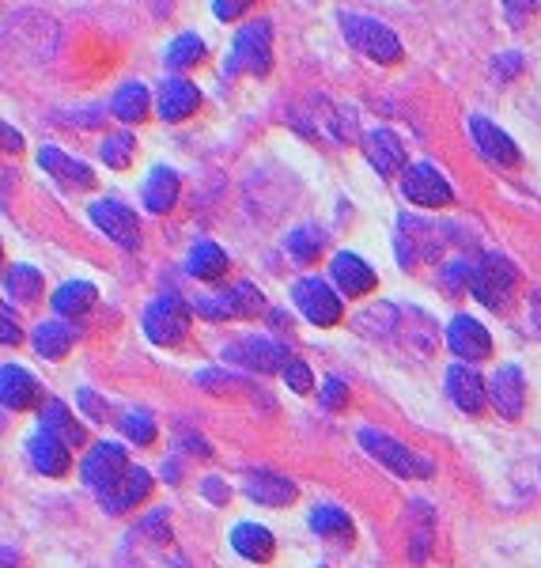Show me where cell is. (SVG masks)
Wrapping results in <instances>:
<instances>
[{
  "mask_svg": "<svg viewBox=\"0 0 541 568\" xmlns=\"http://www.w3.org/2000/svg\"><path fill=\"white\" fill-rule=\"evenodd\" d=\"M273 65V31L269 20H251L246 27H238L235 45L224 61L227 77H238V72H251V77H265Z\"/></svg>",
  "mask_w": 541,
  "mask_h": 568,
  "instance_id": "6da1fadb",
  "label": "cell"
},
{
  "mask_svg": "<svg viewBox=\"0 0 541 568\" xmlns=\"http://www.w3.org/2000/svg\"><path fill=\"white\" fill-rule=\"evenodd\" d=\"M341 31L353 50L368 53L371 61H382V65H394L401 61V42L398 34L390 31L387 23L371 20V16H356V12H341Z\"/></svg>",
  "mask_w": 541,
  "mask_h": 568,
  "instance_id": "7a4b0ae2",
  "label": "cell"
},
{
  "mask_svg": "<svg viewBox=\"0 0 541 568\" xmlns=\"http://www.w3.org/2000/svg\"><path fill=\"white\" fill-rule=\"evenodd\" d=\"M516 284H519V270L511 258H503V254H484L481 262H477V273H473V300H481L484 307L500 311L508 307V300L516 296Z\"/></svg>",
  "mask_w": 541,
  "mask_h": 568,
  "instance_id": "3957f363",
  "label": "cell"
},
{
  "mask_svg": "<svg viewBox=\"0 0 541 568\" xmlns=\"http://www.w3.org/2000/svg\"><path fill=\"white\" fill-rule=\"evenodd\" d=\"M190 318H194V304L171 292L144 307V334L152 345H178L190 334Z\"/></svg>",
  "mask_w": 541,
  "mask_h": 568,
  "instance_id": "277c9868",
  "label": "cell"
},
{
  "mask_svg": "<svg viewBox=\"0 0 541 568\" xmlns=\"http://www.w3.org/2000/svg\"><path fill=\"white\" fill-rule=\"evenodd\" d=\"M265 307L262 288H254L251 281H238L227 292L216 296H197L194 300V315L208 318V323H227V318H254Z\"/></svg>",
  "mask_w": 541,
  "mask_h": 568,
  "instance_id": "5b68a950",
  "label": "cell"
},
{
  "mask_svg": "<svg viewBox=\"0 0 541 568\" xmlns=\"http://www.w3.org/2000/svg\"><path fill=\"white\" fill-rule=\"evenodd\" d=\"M360 444H364V452H368L371 459L390 466V470L401 474V478H432V463H428L425 455L409 452L406 444H398V439L379 433V428H364Z\"/></svg>",
  "mask_w": 541,
  "mask_h": 568,
  "instance_id": "8992f818",
  "label": "cell"
},
{
  "mask_svg": "<svg viewBox=\"0 0 541 568\" xmlns=\"http://www.w3.org/2000/svg\"><path fill=\"white\" fill-rule=\"evenodd\" d=\"M130 455H125V447L118 444H99L95 452L88 455L84 466H80V474H84L88 489H95L99 497H106V493H114L118 485L130 478Z\"/></svg>",
  "mask_w": 541,
  "mask_h": 568,
  "instance_id": "52a82bcc",
  "label": "cell"
},
{
  "mask_svg": "<svg viewBox=\"0 0 541 568\" xmlns=\"http://www.w3.org/2000/svg\"><path fill=\"white\" fill-rule=\"evenodd\" d=\"M292 300H296V307L304 311L307 323H315V326H337L345 318V304L337 300V292L329 288L323 277L296 281V288H292Z\"/></svg>",
  "mask_w": 541,
  "mask_h": 568,
  "instance_id": "ba28073f",
  "label": "cell"
},
{
  "mask_svg": "<svg viewBox=\"0 0 541 568\" xmlns=\"http://www.w3.org/2000/svg\"><path fill=\"white\" fill-rule=\"evenodd\" d=\"M443 251V232L439 224H428L420 216H401L398 220V258L401 265H417V262H436Z\"/></svg>",
  "mask_w": 541,
  "mask_h": 568,
  "instance_id": "9c48e42d",
  "label": "cell"
},
{
  "mask_svg": "<svg viewBox=\"0 0 541 568\" xmlns=\"http://www.w3.org/2000/svg\"><path fill=\"white\" fill-rule=\"evenodd\" d=\"M401 190H406V197L420 209H443L455 201L443 171L432 168V163H412V168H406V175H401Z\"/></svg>",
  "mask_w": 541,
  "mask_h": 568,
  "instance_id": "30bf717a",
  "label": "cell"
},
{
  "mask_svg": "<svg viewBox=\"0 0 541 568\" xmlns=\"http://www.w3.org/2000/svg\"><path fill=\"white\" fill-rule=\"evenodd\" d=\"M224 361L243 364V368L262 372V375H273V372L284 375V368L292 364V356L284 345L269 342V337H243V342L232 345V349H224Z\"/></svg>",
  "mask_w": 541,
  "mask_h": 568,
  "instance_id": "8fae6325",
  "label": "cell"
},
{
  "mask_svg": "<svg viewBox=\"0 0 541 568\" xmlns=\"http://www.w3.org/2000/svg\"><path fill=\"white\" fill-rule=\"evenodd\" d=\"M91 220H95L99 232H106V240H114L122 251H136L141 246V224H136V213L125 209L122 201H95L91 205Z\"/></svg>",
  "mask_w": 541,
  "mask_h": 568,
  "instance_id": "7c38bea8",
  "label": "cell"
},
{
  "mask_svg": "<svg viewBox=\"0 0 541 568\" xmlns=\"http://www.w3.org/2000/svg\"><path fill=\"white\" fill-rule=\"evenodd\" d=\"M470 136H473L477 152H481L492 168H519L522 152L516 149V141H511L497 122H489L484 114H473L470 118Z\"/></svg>",
  "mask_w": 541,
  "mask_h": 568,
  "instance_id": "4fadbf2b",
  "label": "cell"
},
{
  "mask_svg": "<svg viewBox=\"0 0 541 568\" xmlns=\"http://www.w3.org/2000/svg\"><path fill=\"white\" fill-rule=\"evenodd\" d=\"M447 345H451V353L455 356H462V361H489L492 356V337H489V329H484L477 318L470 315H458L451 318V326H447Z\"/></svg>",
  "mask_w": 541,
  "mask_h": 568,
  "instance_id": "5bb4252c",
  "label": "cell"
},
{
  "mask_svg": "<svg viewBox=\"0 0 541 568\" xmlns=\"http://www.w3.org/2000/svg\"><path fill=\"white\" fill-rule=\"evenodd\" d=\"M489 398L503 420L522 417V406H527V379H522V372L516 364L497 368V375H492V383H489Z\"/></svg>",
  "mask_w": 541,
  "mask_h": 568,
  "instance_id": "9a60e30c",
  "label": "cell"
},
{
  "mask_svg": "<svg viewBox=\"0 0 541 568\" xmlns=\"http://www.w3.org/2000/svg\"><path fill=\"white\" fill-rule=\"evenodd\" d=\"M27 459H31L34 470L45 474V478H65L72 470V447L39 428V433L27 439Z\"/></svg>",
  "mask_w": 541,
  "mask_h": 568,
  "instance_id": "2e32d148",
  "label": "cell"
},
{
  "mask_svg": "<svg viewBox=\"0 0 541 568\" xmlns=\"http://www.w3.org/2000/svg\"><path fill=\"white\" fill-rule=\"evenodd\" d=\"M329 277H334V284L345 292V296H371L375 284H379V273L353 251L337 254L334 265H329Z\"/></svg>",
  "mask_w": 541,
  "mask_h": 568,
  "instance_id": "e0dca14e",
  "label": "cell"
},
{
  "mask_svg": "<svg viewBox=\"0 0 541 568\" xmlns=\"http://www.w3.org/2000/svg\"><path fill=\"white\" fill-rule=\"evenodd\" d=\"M364 155L379 175H406V144L394 130H371L364 136Z\"/></svg>",
  "mask_w": 541,
  "mask_h": 568,
  "instance_id": "ac0fdd59",
  "label": "cell"
},
{
  "mask_svg": "<svg viewBox=\"0 0 541 568\" xmlns=\"http://www.w3.org/2000/svg\"><path fill=\"white\" fill-rule=\"evenodd\" d=\"M0 398H4V409L23 414V409L39 406L42 387L31 372L20 368V364H4V368H0Z\"/></svg>",
  "mask_w": 541,
  "mask_h": 568,
  "instance_id": "d6986e66",
  "label": "cell"
},
{
  "mask_svg": "<svg viewBox=\"0 0 541 568\" xmlns=\"http://www.w3.org/2000/svg\"><path fill=\"white\" fill-rule=\"evenodd\" d=\"M447 394H451V402L462 409V414H481L484 398H489L484 379L470 368V364H451V368H447Z\"/></svg>",
  "mask_w": 541,
  "mask_h": 568,
  "instance_id": "ffe728a7",
  "label": "cell"
},
{
  "mask_svg": "<svg viewBox=\"0 0 541 568\" xmlns=\"http://www.w3.org/2000/svg\"><path fill=\"white\" fill-rule=\"evenodd\" d=\"M197 106H201V91H197V84H190V80L174 77L160 88V118L163 122H171V125L186 122Z\"/></svg>",
  "mask_w": 541,
  "mask_h": 568,
  "instance_id": "44dd1931",
  "label": "cell"
},
{
  "mask_svg": "<svg viewBox=\"0 0 541 568\" xmlns=\"http://www.w3.org/2000/svg\"><path fill=\"white\" fill-rule=\"evenodd\" d=\"M243 489L251 500L269 504V508H284V504L296 500V481H288L284 474H273V470H251Z\"/></svg>",
  "mask_w": 541,
  "mask_h": 568,
  "instance_id": "7402d4cb",
  "label": "cell"
},
{
  "mask_svg": "<svg viewBox=\"0 0 541 568\" xmlns=\"http://www.w3.org/2000/svg\"><path fill=\"white\" fill-rule=\"evenodd\" d=\"M39 168H42V171H50L53 179H61L65 186L88 190L91 182H95V171H91L88 163L72 160V155H65L61 149H53V144H42V149H39Z\"/></svg>",
  "mask_w": 541,
  "mask_h": 568,
  "instance_id": "603a6c76",
  "label": "cell"
},
{
  "mask_svg": "<svg viewBox=\"0 0 541 568\" xmlns=\"http://www.w3.org/2000/svg\"><path fill=\"white\" fill-rule=\"evenodd\" d=\"M39 420H42V433L58 436L61 444H69V447H80V444H84V428L76 425V417H72V409L65 406V402H58V398L42 402Z\"/></svg>",
  "mask_w": 541,
  "mask_h": 568,
  "instance_id": "cb8c5ba5",
  "label": "cell"
},
{
  "mask_svg": "<svg viewBox=\"0 0 541 568\" xmlns=\"http://www.w3.org/2000/svg\"><path fill=\"white\" fill-rule=\"evenodd\" d=\"M232 549L238 557H246V561H258L265 565L273 557V549H277V542H273V530L262 527V524H238L232 530Z\"/></svg>",
  "mask_w": 541,
  "mask_h": 568,
  "instance_id": "d4e9b609",
  "label": "cell"
},
{
  "mask_svg": "<svg viewBox=\"0 0 541 568\" xmlns=\"http://www.w3.org/2000/svg\"><path fill=\"white\" fill-rule=\"evenodd\" d=\"M72 345H76V326L72 323L50 318V323L34 326V353L45 356V361H61V356H69Z\"/></svg>",
  "mask_w": 541,
  "mask_h": 568,
  "instance_id": "484cf974",
  "label": "cell"
},
{
  "mask_svg": "<svg viewBox=\"0 0 541 568\" xmlns=\"http://www.w3.org/2000/svg\"><path fill=\"white\" fill-rule=\"evenodd\" d=\"M152 493V474L149 470H130V478H125L122 485H118L114 493H106V497H99L103 500V508L110 511V516H122V511H130V508H136L144 497Z\"/></svg>",
  "mask_w": 541,
  "mask_h": 568,
  "instance_id": "4316f807",
  "label": "cell"
},
{
  "mask_svg": "<svg viewBox=\"0 0 541 568\" xmlns=\"http://www.w3.org/2000/svg\"><path fill=\"white\" fill-rule=\"evenodd\" d=\"M144 209H152V213H171L174 201H178V175H174L171 168H152V175L144 179Z\"/></svg>",
  "mask_w": 541,
  "mask_h": 568,
  "instance_id": "83f0119b",
  "label": "cell"
},
{
  "mask_svg": "<svg viewBox=\"0 0 541 568\" xmlns=\"http://www.w3.org/2000/svg\"><path fill=\"white\" fill-rule=\"evenodd\" d=\"M186 270L197 281H220L227 273V254L213 240H197L186 254Z\"/></svg>",
  "mask_w": 541,
  "mask_h": 568,
  "instance_id": "f1b7e54d",
  "label": "cell"
},
{
  "mask_svg": "<svg viewBox=\"0 0 541 568\" xmlns=\"http://www.w3.org/2000/svg\"><path fill=\"white\" fill-rule=\"evenodd\" d=\"M99 300V292H95V284H88V281H65L58 292H53V311H58L61 318H76V315H84V311H91V304Z\"/></svg>",
  "mask_w": 541,
  "mask_h": 568,
  "instance_id": "f546056e",
  "label": "cell"
},
{
  "mask_svg": "<svg viewBox=\"0 0 541 568\" xmlns=\"http://www.w3.org/2000/svg\"><path fill=\"white\" fill-rule=\"evenodd\" d=\"M110 110H114L118 122H144V114H149V88L141 84V80H130V84H122L114 91V99H110Z\"/></svg>",
  "mask_w": 541,
  "mask_h": 568,
  "instance_id": "4dcf8cb0",
  "label": "cell"
},
{
  "mask_svg": "<svg viewBox=\"0 0 541 568\" xmlns=\"http://www.w3.org/2000/svg\"><path fill=\"white\" fill-rule=\"evenodd\" d=\"M4 292H8V300H20V304H34V300L42 296V273L34 270V265H8Z\"/></svg>",
  "mask_w": 541,
  "mask_h": 568,
  "instance_id": "1f68e13d",
  "label": "cell"
},
{
  "mask_svg": "<svg viewBox=\"0 0 541 568\" xmlns=\"http://www.w3.org/2000/svg\"><path fill=\"white\" fill-rule=\"evenodd\" d=\"M323 232H318V227L315 224H304V227H296V232H292L288 235V240H284V246H288V254H292V258H296V262H315L318 258V254H323Z\"/></svg>",
  "mask_w": 541,
  "mask_h": 568,
  "instance_id": "d6a6232c",
  "label": "cell"
},
{
  "mask_svg": "<svg viewBox=\"0 0 541 568\" xmlns=\"http://www.w3.org/2000/svg\"><path fill=\"white\" fill-rule=\"evenodd\" d=\"M205 58V42L197 39V34H178L171 45H167V53H163V61H167V69H190V65H197V61Z\"/></svg>",
  "mask_w": 541,
  "mask_h": 568,
  "instance_id": "836d02e7",
  "label": "cell"
},
{
  "mask_svg": "<svg viewBox=\"0 0 541 568\" xmlns=\"http://www.w3.org/2000/svg\"><path fill=\"white\" fill-rule=\"evenodd\" d=\"M310 530L323 538H353V519L341 508H315L310 511Z\"/></svg>",
  "mask_w": 541,
  "mask_h": 568,
  "instance_id": "e575fe53",
  "label": "cell"
},
{
  "mask_svg": "<svg viewBox=\"0 0 541 568\" xmlns=\"http://www.w3.org/2000/svg\"><path fill=\"white\" fill-rule=\"evenodd\" d=\"M99 155H103V163H106V168H114V171L130 168L133 155H136V141H133V133H110L106 141L99 144Z\"/></svg>",
  "mask_w": 541,
  "mask_h": 568,
  "instance_id": "d590c367",
  "label": "cell"
},
{
  "mask_svg": "<svg viewBox=\"0 0 541 568\" xmlns=\"http://www.w3.org/2000/svg\"><path fill=\"white\" fill-rule=\"evenodd\" d=\"M122 433L130 436L133 444L149 447L155 439V420L144 414V409H133V414H125V420H122Z\"/></svg>",
  "mask_w": 541,
  "mask_h": 568,
  "instance_id": "8d00e7d4",
  "label": "cell"
},
{
  "mask_svg": "<svg viewBox=\"0 0 541 568\" xmlns=\"http://www.w3.org/2000/svg\"><path fill=\"white\" fill-rule=\"evenodd\" d=\"M284 383H288V390H296V394H310V390H315V375H310L307 364L296 361V356H292V364L284 368Z\"/></svg>",
  "mask_w": 541,
  "mask_h": 568,
  "instance_id": "74e56055",
  "label": "cell"
},
{
  "mask_svg": "<svg viewBox=\"0 0 541 568\" xmlns=\"http://www.w3.org/2000/svg\"><path fill=\"white\" fill-rule=\"evenodd\" d=\"M473 273H477V265H470V262H455V265H447V273H443V288H447V292H462V288H470V284H473Z\"/></svg>",
  "mask_w": 541,
  "mask_h": 568,
  "instance_id": "f35d334b",
  "label": "cell"
},
{
  "mask_svg": "<svg viewBox=\"0 0 541 568\" xmlns=\"http://www.w3.org/2000/svg\"><path fill=\"white\" fill-rule=\"evenodd\" d=\"M323 406L326 409H341V406H348V383L345 379H337V375H329V379L323 383Z\"/></svg>",
  "mask_w": 541,
  "mask_h": 568,
  "instance_id": "ab89813d",
  "label": "cell"
},
{
  "mask_svg": "<svg viewBox=\"0 0 541 568\" xmlns=\"http://www.w3.org/2000/svg\"><path fill=\"white\" fill-rule=\"evenodd\" d=\"M0 326H4V329H0V342H4V345H20L23 342V329L12 323V307H4V315H0Z\"/></svg>",
  "mask_w": 541,
  "mask_h": 568,
  "instance_id": "60d3db41",
  "label": "cell"
},
{
  "mask_svg": "<svg viewBox=\"0 0 541 568\" xmlns=\"http://www.w3.org/2000/svg\"><path fill=\"white\" fill-rule=\"evenodd\" d=\"M492 69H497V77H500V80H511V77H516V72L522 69V58H519V53H500V61H497Z\"/></svg>",
  "mask_w": 541,
  "mask_h": 568,
  "instance_id": "b9f144b4",
  "label": "cell"
},
{
  "mask_svg": "<svg viewBox=\"0 0 541 568\" xmlns=\"http://www.w3.org/2000/svg\"><path fill=\"white\" fill-rule=\"evenodd\" d=\"M246 12H251V4H224V0H220V4H213L216 20H238V16H246Z\"/></svg>",
  "mask_w": 541,
  "mask_h": 568,
  "instance_id": "7bdbcfd3",
  "label": "cell"
},
{
  "mask_svg": "<svg viewBox=\"0 0 541 568\" xmlns=\"http://www.w3.org/2000/svg\"><path fill=\"white\" fill-rule=\"evenodd\" d=\"M201 489H205V497L216 500V504H224L227 497H232V493H227L224 485H220V478H205V481H201Z\"/></svg>",
  "mask_w": 541,
  "mask_h": 568,
  "instance_id": "ee69618b",
  "label": "cell"
},
{
  "mask_svg": "<svg viewBox=\"0 0 541 568\" xmlns=\"http://www.w3.org/2000/svg\"><path fill=\"white\" fill-rule=\"evenodd\" d=\"M503 12L511 16V23H519L522 16H534V4H508V8H503Z\"/></svg>",
  "mask_w": 541,
  "mask_h": 568,
  "instance_id": "f6af8a7d",
  "label": "cell"
},
{
  "mask_svg": "<svg viewBox=\"0 0 541 568\" xmlns=\"http://www.w3.org/2000/svg\"><path fill=\"white\" fill-rule=\"evenodd\" d=\"M4 144H8V152H20V144H23V136L12 130V125H4Z\"/></svg>",
  "mask_w": 541,
  "mask_h": 568,
  "instance_id": "bcb514c9",
  "label": "cell"
},
{
  "mask_svg": "<svg viewBox=\"0 0 541 568\" xmlns=\"http://www.w3.org/2000/svg\"><path fill=\"white\" fill-rule=\"evenodd\" d=\"M530 318H534V329L541 334V292L534 296V304H530Z\"/></svg>",
  "mask_w": 541,
  "mask_h": 568,
  "instance_id": "7dc6e473",
  "label": "cell"
},
{
  "mask_svg": "<svg viewBox=\"0 0 541 568\" xmlns=\"http://www.w3.org/2000/svg\"><path fill=\"white\" fill-rule=\"evenodd\" d=\"M4 568H16V549L4 546Z\"/></svg>",
  "mask_w": 541,
  "mask_h": 568,
  "instance_id": "c3c4849f",
  "label": "cell"
}]
</instances>
